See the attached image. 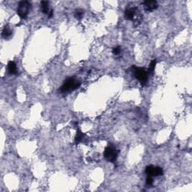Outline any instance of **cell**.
Segmentation results:
<instances>
[{
	"label": "cell",
	"instance_id": "1",
	"mask_svg": "<svg viewBox=\"0 0 192 192\" xmlns=\"http://www.w3.org/2000/svg\"><path fill=\"white\" fill-rule=\"evenodd\" d=\"M80 86V81H78L75 77H71L63 83L59 90L62 93H68V92H70L78 89Z\"/></svg>",
	"mask_w": 192,
	"mask_h": 192
},
{
	"label": "cell",
	"instance_id": "2",
	"mask_svg": "<svg viewBox=\"0 0 192 192\" xmlns=\"http://www.w3.org/2000/svg\"><path fill=\"white\" fill-rule=\"evenodd\" d=\"M131 69L133 71L135 78L139 80L142 85H145L147 83V80H148V71H147L144 69L137 68L134 65L131 67Z\"/></svg>",
	"mask_w": 192,
	"mask_h": 192
},
{
	"label": "cell",
	"instance_id": "3",
	"mask_svg": "<svg viewBox=\"0 0 192 192\" xmlns=\"http://www.w3.org/2000/svg\"><path fill=\"white\" fill-rule=\"evenodd\" d=\"M32 4L28 1H21L17 6V13L21 19H26L29 14Z\"/></svg>",
	"mask_w": 192,
	"mask_h": 192
},
{
	"label": "cell",
	"instance_id": "4",
	"mask_svg": "<svg viewBox=\"0 0 192 192\" xmlns=\"http://www.w3.org/2000/svg\"><path fill=\"white\" fill-rule=\"evenodd\" d=\"M117 155H118V152H117V150L114 147L109 146L105 149L104 152V156L107 161H108L110 162L116 161Z\"/></svg>",
	"mask_w": 192,
	"mask_h": 192
},
{
	"label": "cell",
	"instance_id": "5",
	"mask_svg": "<svg viewBox=\"0 0 192 192\" xmlns=\"http://www.w3.org/2000/svg\"><path fill=\"white\" fill-rule=\"evenodd\" d=\"M143 7L146 12H153L156 8L158 7V2L156 1H153V0H148V1H144L142 3Z\"/></svg>",
	"mask_w": 192,
	"mask_h": 192
},
{
	"label": "cell",
	"instance_id": "6",
	"mask_svg": "<svg viewBox=\"0 0 192 192\" xmlns=\"http://www.w3.org/2000/svg\"><path fill=\"white\" fill-rule=\"evenodd\" d=\"M140 12V10L137 8H128L125 11V18L128 20H134L135 16L138 12Z\"/></svg>",
	"mask_w": 192,
	"mask_h": 192
},
{
	"label": "cell",
	"instance_id": "7",
	"mask_svg": "<svg viewBox=\"0 0 192 192\" xmlns=\"http://www.w3.org/2000/svg\"><path fill=\"white\" fill-rule=\"evenodd\" d=\"M41 9L43 13L47 14L49 17H51L53 16V10L50 8V3L47 1H42L41 2Z\"/></svg>",
	"mask_w": 192,
	"mask_h": 192
},
{
	"label": "cell",
	"instance_id": "8",
	"mask_svg": "<svg viewBox=\"0 0 192 192\" xmlns=\"http://www.w3.org/2000/svg\"><path fill=\"white\" fill-rule=\"evenodd\" d=\"M8 72H9V74H17V65H16L14 62H13V61L8 62Z\"/></svg>",
	"mask_w": 192,
	"mask_h": 192
},
{
	"label": "cell",
	"instance_id": "9",
	"mask_svg": "<svg viewBox=\"0 0 192 192\" xmlns=\"http://www.w3.org/2000/svg\"><path fill=\"white\" fill-rule=\"evenodd\" d=\"M12 30L9 28L8 26H5L4 27V29H2V35L4 38H8L10 36H12Z\"/></svg>",
	"mask_w": 192,
	"mask_h": 192
},
{
	"label": "cell",
	"instance_id": "10",
	"mask_svg": "<svg viewBox=\"0 0 192 192\" xmlns=\"http://www.w3.org/2000/svg\"><path fill=\"white\" fill-rule=\"evenodd\" d=\"M84 134H83L80 130H78L77 132V135L76 137H75V143L76 144H78V143H80V142L83 141L84 138Z\"/></svg>",
	"mask_w": 192,
	"mask_h": 192
},
{
	"label": "cell",
	"instance_id": "11",
	"mask_svg": "<svg viewBox=\"0 0 192 192\" xmlns=\"http://www.w3.org/2000/svg\"><path fill=\"white\" fill-rule=\"evenodd\" d=\"M84 14V11L83 9H80V8H77L74 11V17L77 20H81L83 17Z\"/></svg>",
	"mask_w": 192,
	"mask_h": 192
},
{
	"label": "cell",
	"instance_id": "12",
	"mask_svg": "<svg viewBox=\"0 0 192 192\" xmlns=\"http://www.w3.org/2000/svg\"><path fill=\"white\" fill-rule=\"evenodd\" d=\"M154 172H155V167L153 165H149L146 168V173L147 174V176H154Z\"/></svg>",
	"mask_w": 192,
	"mask_h": 192
},
{
	"label": "cell",
	"instance_id": "13",
	"mask_svg": "<svg viewBox=\"0 0 192 192\" xmlns=\"http://www.w3.org/2000/svg\"><path fill=\"white\" fill-rule=\"evenodd\" d=\"M156 64H157V60L156 59H153L149 64V67L148 74H153L154 72L155 69Z\"/></svg>",
	"mask_w": 192,
	"mask_h": 192
},
{
	"label": "cell",
	"instance_id": "14",
	"mask_svg": "<svg viewBox=\"0 0 192 192\" xmlns=\"http://www.w3.org/2000/svg\"><path fill=\"white\" fill-rule=\"evenodd\" d=\"M163 169L160 167H155V172L154 176H159L163 175Z\"/></svg>",
	"mask_w": 192,
	"mask_h": 192
},
{
	"label": "cell",
	"instance_id": "15",
	"mask_svg": "<svg viewBox=\"0 0 192 192\" xmlns=\"http://www.w3.org/2000/svg\"><path fill=\"white\" fill-rule=\"evenodd\" d=\"M121 47L119 46H117V47H115L113 49V53L114 54V55H119L120 53H121Z\"/></svg>",
	"mask_w": 192,
	"mask_h": 192
},
{
	"label": "cell",
	"instance_id": "16",
	"mask_svg": "<svg viewBox=\"0 0 192 192\" xmlns=\"http://www.w3.org/2000/svg\"><path fill=\"white\" fill-rule=\"evenodd\" d=\"M146 183L148 185H152V183H153V179H152V176H147V180H146Z\"/></svg>",
	"mask_w": 192,
	"mask_h": 192
}]
</instances>
